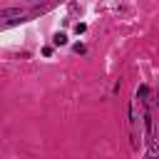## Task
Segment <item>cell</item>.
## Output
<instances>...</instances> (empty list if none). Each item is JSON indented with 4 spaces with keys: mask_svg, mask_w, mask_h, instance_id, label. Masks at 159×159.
Wrapping results in <instances>:
<instances>
[{
    "mask_svg": "<svg viewBox=\"0 0 159 159\" xmlns=\"http://www.w3.org/2000/svg\"><path fill=\"white\" fill-rule=\"evenodd\" d=\"M25 12L20 7H10V10H0V17H22Z\"/></svg>",
    "mask_w": 159,
    "mask_h": 159,
    "instance_id": "obj_1",
    "label": "cell"
},
{
    "mask_svg": "<svg viewBox=\"0 0 159 159\" xmlns=\"http://www.w3.org/2000/svg\"><path fill=\"white\" fill-rule=\"evenodd\" d=\"M147 159H159V147L154 139H149V152H147Z\"/></svg>",
    "mask_w": 159,
    "mask_h": 159,
    "instance_id": "obj_2",
    "label": "cell"
},
{
    "mask_svg": "<svg viewBox=\"0 0 159 159\" xmlns=\"http://www.w3.org/2000/svg\"><path fill=\"white\" fill-rule=\"evenodd\" d=\"M52 42H55V45H65V42H67V35H65V32H57Z\"/></svg>",
    "mask_w": 159,
    "mask_h": 159,
    "instance_id": "obj_3",
    "label": "cell"
},
{
    "mask_svg": "<svg viewBox=\"0 0 159 159\" xmlns=\"http://www.w3.org/2000/svg\"><path fill=\"white\" fill-rule=\"evenodd\" d=\"M84 30H87V25H82V22H80V25H75V32H77V35H82Z\"/></svg>",
    "mask_w": 159,
    "mask_h": 159,
    "instance_id": "obj_4",
    "label": "cell"
},
{
    "mask_svg": "<svg viewBox=\"0 0 159 159\" xmlns=\"http://www.w3.org/2000/svg\"><path fill=\"white\" fill-rule=\"evenodd\" d=\"M27 2H40V0H27Z\"/></svg>",
    "mask_w": 159,
    "mask_h": 159,
    "instance_id": "obj_5",
    "label": "cell"
}]
</instances>
